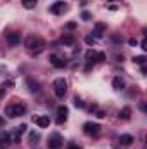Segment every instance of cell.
<instances>
[{"instance_id":"28","label":"cell","mask_w":147,"mask_h":149,"mask_svg":"<svg viewBox=\"0 0 147 149\" xmlns=\"http://www.w3.org/2000/svg\"><path fill=\"white\" fill-rule=\"evenodd\" d=\"M3 125H5V118H2V116H0V127H3Z\"/></svg>"},{"instance_id":"12","label":"cell","mask_w":147,"mask_h":149,"mask_svg":"<svg viewBox=\"0 0 147 149\" xmlns=\"http://www.w3.org/2000/svg\"><path fill=\"white\" fill-rule=\"evenodd\" d=\"M7 42L10 45H17L21 42V35L19 33H7Z\"/></svg>"},{"instance_id":"17","label":"cell","mask_w":147,"mask_h":149,"mask_svg":"<svg viewBox=\"0 0 147 149\" xmlns=\"http://www.w3.org/2000/svg\"><path fill=\"white\" fill-rule=\"evenodd\" d=\"M23 5H24L26 9H33V7L37 5V0H23Z\"/></svg>"},{"instance_id":"30","label":"cell","mask_w":147,"mask_h":149,"mask_svg":"<svg viewBox=\"0 0 147 149\" xmlns=\"http://www.w3.org/2000/svg\"><path fill=\"white\" fill-rule=\"evenodd\" d=\"M68 149H80V148H78V146H69Z\"/></svg>"},{"instance_id":"3","label":"cell","mask_w":147,"mask_h":149,"mask_svg":"<svg viewBox=\"0 0 147 149\" xmlns=\"http://www.w3.org/2000/svg\"><path fill=\"white\" fill-rule=\"evenodd\" d=\"M54 92H55L57 97H64L66 92H68V81L64 78H57L54 81Z\"/></svg>"},{"instance_id":"24","label":"cell","mask_w":147,"mask_h":149,"mask_svg":"<svg viewBox=\"0 0 147 149\" xmlns=\"http://www.w3.org/2000/svg\"><path fill=\"white\" fill-rule=\"evenodd\" d=\"M85 42H87L88 45H94V43H95V40H94L92 37H87V38H85Z\"/></svg>"},{"instance_id":"11","label":"cell","mask_w":147,"mask_h":149,"mask_svg":"<svg viewBox=\"0 0 147 149\" xmlns=\"http://www.w3.org/2000/svg\"><path fill=\"white\" fill-rule=\"evenodd\" d=\"M10 142H12L10 135H9V134H3V135L0 137V149H7L10 146Z\"/></svg>"},{"instance_id":"20","label":"cell","mask_w":147,"mask_h":149,"mask_svg":"<svg viewBox=\"0 0 147 149\" xmlns=\"http://www.w3.org/2000/svg\"><path fill=\"white\" fill-rule=\"evenodd\" d=\"M62 43H66V45H73L74 38L73 37H64V38H62Z\"/></svg>"},{"instance_id":"5","label":"cell","mask_w":147,"mask_h":149,"mask_svg":"<svg viewBox=\"0 0 147 149\" xmlns=\"http://www.w3.org/2000/svg\"><path fill=\"white\" fill-rule=\"evenodd\" d=\"M62 144H64V141L59 134H52L49 137V149H61Z\"/></svg>"},{"instance_id":"26","label":"cell","mask_w":147,"mask_h":149,"mask_svg":"<svg viewBox=\"0 0 147 149\" xmlns=\"http://www.w3.org/2000/svg\"><path fill=\"white\" fill-rule=\"evenodd\" d=\"M76 28V23H68V30H74Z\"/></svg>"},{"instance_id":"14","label":"cell","mask_w":147,"mask_h":149,"mask_svg":"<svg viewBox=\"0 0 147 149\" xmlns=\"http://www.w3.org/2000/svg\"><path fill=\"white\" fill-rule=\"evenodd\" d=\"M28 87H30L31 92H40V83H37V81L31 80V78H28Z\"/></svg>"},{"instance_id":"25","label":"cell","mask_w":147,"mask_h":149,"mask_svg":"<svg viewBox=\"0 0 147 149\" xmlns=\"http://www.w3.org/2000/svg\"><path fill=\"white\" fill-rule=\"evenodd\" d=\"M128 43H130L132 47H135V45H137V40H135V38H130V40H128Z\"/></svg>"},{"instance_id":"18","label":"cell","mask_w":147,"mask_h":149,"mask_svg":"<svg viewBox=\"0 0 147 149\" xmlns=\"http://www.w3.org/2000/svg\"><path fill=\"white\" fill-rule=\"evenodd\" d=\"M133 63H135V64H144V63H146V57H144V56H135V57H133Z\"/></svg>"},{"instance_id":"1","label":"cell","mask_w":147,"mask_h":149,"mask_svg":"<svg viewBox=\"0 0 147 149\" xmlns=\"http://www.w3.org/2000/svg\"><path fill=\"white\" fill-rule=\"evenodd\" d=\"M24 113H26V106L21 102H12L5 108V116L9 118H17V116H23Z\"/></svg>"},{"instance_id":"9","label":"cell","mask_w":147,"mask_h":149,"mask_svg":"<svg viewBox=\"0 0 147 149\" xmlns=\"http://www.w3.org/2000/svg\"><path fill=\"white\" fill-rule=\"evenodd\" d=\"M66 9H68V7H66V3H64V2H55V3H52V5H50V9H49V10H50L52 14L59 16V14H62Z\"/></svg>"},{"instance_id":"21","label":"cell","mask_w":147,"mask_h":149,"mask_svg":"<svg viewBox=\"0 0 147 149\" xmlns=\"http://www.w3.org/2000/svg\"><path fill=\"white\" fill-rule=\"evenodd\" d=\"M38 139H40V135H38L37 132H31V134H30V142H31V144H33L35 141H38Z\"/></svg>"},{"instance_id":"29","label":"cell","mask_w":147,"mask_h":149,"mask_svg":"<svg viewBox=\"0 0 147 149\" xmlns=\"http://www.w3.org/2000/svg\"><path fill=\"white\" fill-rule=\"evenodd\" d=\"M3 94H5V90H3V88L0 87V97H3Z\"/></svg>"},{"instance_id":"22","label":"cell","mask_w":147,"mask_h":149,"mask_svg":"<svg viewBox=\"0 0 147 149\" xmlns=\"http://www.w3.org/2000/svg\"><path fill=\"white\" fill-rule=\"evenodd\" d=\"M26 130H28V125H26V123H23V125H19V127H17V132H19L21 135H23Z\"/></svg>"},{"instance_id":"8","label":"cell","mask_w":147,"mask_h":149,"mask_svg":"<svg viewBox=\"0 0 147 149\" xmlns=\"http://www.w3.org/2000/svg\"><path fill=\"white\" fill-rule=\"evenodd\" d=\"M33 121L37 123L40 128H47L50 125V118L45 116V114H38V116H33Z\"/></svg>"},{"instance_id":"10","label":"cell","mask_w":147,"mask_h":149,"mask_svg":"<svg viewBox=\"0 0 147 149\" xmlns=\"http://www.w3.org/2000/svg\"><path fill=\"white\" fill-rule=\"evenodd\" d=\"M133 135H130V134H123V135H119V144L121 146H132L133 144Z\"/></svg>"},{"instance_id":"4","label":"cell","mask_w":147,"mask_h":149,"mask_svg":"<svg viewBox=\"0 0 147 149\" xmlns=\"http://www.w3.org/2000/svg\"><path fill=\"white\" fill-rule=\"evenodd\" d=\"M83 132H85L87 135L95 137V135H99V132H101V125H99V123H94V121H87V123L83 125Z\"/></svg>"},{"instance_id":"7","label":"cell","mask_w":147,"mask_h":149,"mask_svg":"<svg viewBox=\"0 0 147 149\" xmlns=\"http://www.w3.org/2000/svg\"><path fill=\"white\" fill-rule=\"evenodd\" d=\"M68 113L69 111H68L66 106H59V108H57V118H55V123H57V125H62V123L68 120Z\"/></svg>"},{"instance_id":"16","label":"cell","mask_w":147,"mask_h":149,"mask_svg":"<svg viewBox=\"0 0 147 149\" xmlns=\"http://www.w3.org/2000/svg\"><path fill=\"white\" fill-rule=\"evenodd\" d=\"M130 116H132V109H130V108H123V109L119 111V118H121V120H128Z\"/></svg>"},{"instance_id":"13","label":"cell","mask_w":147,"mask_h":149,"mask_svg":"<svg viewBox=\"0 0 147 149\" xmlns=\"http://www.w3.org/2000/svg\"><path fill=\"white\" fill-rule=\"evenodd\" d=\"M50 63H52L55 68H64V66H66V63H64L61 57H57L55 54H52V56H50Z\"/></svg>"},{"instance_id":"23","label":"cell","mask_w":147,"mask_h":149,"mask_svg":"<svg viewBox=\"0 0 147 149\" xmlns=\"http://www.w3.org/2000/svg\"><path fill=\"white\" fill-rule=\"evenodd\" d=\"M81 17H83L85 21H88V19L92 17V16H90V12H87V10H85V12H81Z\"/></svg>"},{"instance_id":"2","label":"cell","mask_w":147,"mask_h":149,"mask_svg":"<svg viewBox=\"0 0 147 149\" xmlns=\"http://www.w3.org/2000/svg\"><path fill=\"white\" fill-rule=\"evenodd\" d=\"M26 47L31 52H40L43 49V40L40 37H37V35H31V37H28V40H26Z\"/></svg>"},{"instance_id":"27","label":"cell","mask_w":147,"mask_h":149,"mask_svg":"<svg viewBox=\"0 0 147 149\" xmlns=\"http://www.w3.org/2000/svg\"><path fill=\"white\" fill-rule=\"evenodd\" d=\"M97 118H106V113L104 111H97Z\"/></svg>"},{"instance_id":"15","label":"cell","mask_w":147,"mask_h":149,"mask_svg":"<svg viewBox=\"0 0 147 149\" xmlns=\"http://www.w3.org/2000/svg\"><path fill=\"white\" fill-rule=\"evenodd\" d=\"M112 87H114L116 90H121V88L125 87V81H123V80H121L119 76H116V78L112 80Z\"/></svg>"},{"instance_id":"19","label":"cell","mask_w":147,"mask_h":149,"mask_svg":"<svg viewBox=\"0 0 147 149\" xmlns=\"http://www.w3.org/2000/svg\"><path fill=\"white\" fill-rule=\"evenodd\" d=\"M74 106H76V108H80V109H83V108H85V102H83L81 99L74 97Z\"/></svg>"},{"instance_id":"6","label":"cell","mask_w":147,"mask_h":149,"mask_svg":"<svg viewBox=\"0 0 147 149\" xmlns=\"http://www.w3.org/2000/svg\"><path fill=\"white\" fill-rule=\"evenodd\" d=\"M85 57H87V61H97V63L106 61V54L104 52H95V50H88L85 54Z\"/></svg>"}]
</instances>
